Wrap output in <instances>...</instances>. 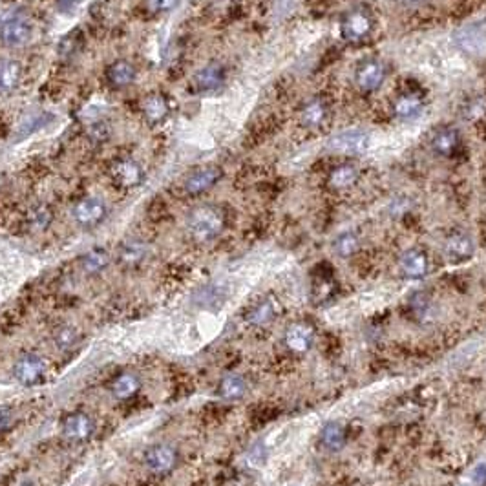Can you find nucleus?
I'll return each instance as SVG.
<instances>
[{"label": "nucleus", "instance_id": "obj_1", "mask_svg": "<svg viewBox=\"0 0 486 486\" xmlns=\"http://www.w3.org/2000/svg\"><path fill=\"white\" fill-rule=\"evenodd\" d=\"M375 29V19L372 10L367 8H353L345 11L344 16L340 19V37L350 44H362L372 37Z\"/></svg>", "mask_w": 486, "mask_h": 486}, {"label": "nucleus", "instance_id": "obj_2", "mask_svg": "<svg viewBox=\"0 0 486 486\" xmlns=\"http://www.w3.org/2000/svg\"><path fill=\"white\" fill-rule=\"evenodd\" d=\"M225 227L223 214L216 207H199L191 214L189 218V230L194 240L212 241L221 234Z\"/></svg>", "mask_w": 486, "mask_h": 486}, {"label": "nucleus", "instance_id": "obj_3", "mask_svg": "<svg viewBox=\"0 0 486 486\" xmlns=\"http://www.w3.org/2000/svg\"><path fill=\"white\" fill-rule=\"evenodd\" d=\"M388 77V68L382 60L377 57H367V59L361 60L355 68V86L359 92L375 93L380 90V86Z\"/></svg>", "mask_w": 486, "mask_h": 486}, {"label": "nucleus", "instance_id": "obj_4", "mask_svg": "<svg viewBox=\"0 0 486 486\" xmlns=\"http://www.w3.org/2000/svg\"><path fill=\"white\" fill-rule=\"evenodd\" d=\"M428 145H430L433 156L441 159H450L454 158L455 154L459 152V148L463 147V136H461L457 126H441L439 130L433 132Z\"/></svg>", "mask_w": 486, "mask_h": 486}, {"label": "nucleus", "instance_id": "obj_5", "mask_svg": "<svg viewBox=\"0 0 486 486\" xmlns=\"http://www.w3.org/2000/svg\"><path fill=\"white\" fill-rule=\"evenodd\" d=\"M369 143H372V137L367 132L361 130V128H350V130L337 134L329 143V148L337 154H344V156H361L369 148Z\"/></svg>", "mask_w": 486, "mask_h": 486}, {"label": "nucleus", "instance_id": "obj_6", "mask_svg": "<svg viewBox=\"0 0 486 486\" xmlns=\"http://www.w3.org/2000/svg\"><path fill=\"white\" fill-rule=\"evenodd\" d=\"M424 108H426V99L417 90H406L399 93L391 103V114L399 121L419 119Z\"/></svg>", "mask_w": 486, "mask_h": 486}, {"label": "nucleus", "instance_id": "obj_7", "mask_svg": "<svg viewBox=\"0 0 486 486\" xmlns=\"http://www.w3.org/2000/svg\"><path fill=\"white\" fill-rule=\"evenodd\" d=\"M329 101L324 95H311L304 101L300 106V123L307 130H317L328 121L329 117Z\"/></svg>", "mask_w": 486, "mask_h": 486}, {"label": "nucleus", "instance_id": "obj_8", "mask_svg": "<svg viewBox=\"0 0 486 486\" xmlns=\"http://www.w3.org/2000/svg\"><path fill=\"white\" fill-rule=\"evenodd\" d=\"M444 256L452 263H463L476 254V241L465 230H457L444 240Z\"/></svg>", "mask_w": 486, "mask_h": 486}, {"label": "nucleus", "instance_id": "obj_9", "mask_svg": "<svg viewBox=\"0 0 486 486\" xmlns=\"http://www.w3.org/2000/svg\"><path fill=\"white\" fill-rule=\"evenodd\" d=\"M32 37V24L22 15L8 16L0 24V40L5 46H22Z\"/></svg>", "mask_w": 486, "mask_h": 486}, {"label": "nucleus", "instance_id": "obj_10", "mask_svg": "<svg viewBox=\"0 0 486 486\" xmlns=\"http://www.w3.org/2000/svg\"><path fill=\"white\" fill-rule=\"evenodd\" d=\"M400 274L408 280H421L430 273V258L422 249H408L399 258Z\"/></svg>", "mask_w": 486, "mask_h": 486}, {"label": "nucleus", "instance_id": "obj_11", "mask_svg": "<svg viewBox=\"0 0 486 486\" xmlns=\"http://www.w3.org/2000/svg\"><path fill=\"white\" fill-rule=\"evenodd\" d=\"M223 175V170L216 167V165H207V167H202V169L194 170L185 181V192L186 194H192V196H197V194H203V192L210 191Z\"/></svg>", "mask_w": 486, "mask_h": 486}, {"label": "nucleus", "instance_id": "obj_12", "mask_svg": "<svg viewBox=\"0 0 486 486\" xmlns=\"http://www.w3.org/2000/svg\"><path fill=\"white\" fill-rule=\"evenodd\" d=\"M13 375L24 386H35L46 375V362L37 355L22 356L13 367Z\"/></svg>", "mask_w": 486, "mask_h": 486}, {"label": "nucleus", "instance_id": "obj_13", "mask_svg": "<svg viewBox=\"0 0 486 486\" xmlns=\"http://www.w3.org/2000/svg\"><path fill=\"white\" fill-rule=\"evenodd\" d=\"M145 463L156 474L170 472L178 463V452L170 444H154L145 454Z\"/></svg>", "mask_w": 486, "mask_h": 486}, {"label": "nucleus", "instance_id": "obj_14", "mask_svg": "<svg viewBox=\"0 0 486 486\" xmlns=\"http://www.w3.org/2000/svg\"><path fill=\"white\" fill-rule=\"evenodd\" d=\"M361 180V169L355 163H339L329 170L328 174V186L331 191H350Z\"/></svg>", "mask_w": 486, "mask_h": 486}, {"label": "nucleus", "instance_id": "obj_15", "mask_svg": "<svg viewBox=\"0 0 486 486\" xmlns=\"http://www.w3.org/2000/svg\"><path fill=\"white\" fill-rule=\"evenodd\" d=\"M284 340L293 353H307L315 344V331L307 324H293L285 331Z\"/></svg>", "mask_w": 486, "mask_h": 486}, {"label": "nucleus", "instance_id": "obj_16", "mask_svg": "<svg viewBox=\"0 0 486 486\" xmlns=\"http://www.w3.org/2000/svg\"><path fill=\"white\" fill-rule=\"evenodd\" d=\"M225 77H227V73H225L223 66L218 64V62H210V64L197 71L196 77H194V86H196L197 92H216L225 84Z\"/></svg>", "mask_w": 486, "mask_h": 486}, {"label": "nucleus", "instance_id": "obj_17", "mask_svg": "<svg viewBox=\"0 0 486 486\" xmlns=\"http://www.w3.org/2000/svg\"><path fill=\"white\" fill-rule=\"evenodd\" d=\"M62 432H64L66 439L82 443V441H88L92 437V433L95 432V424L86 413H73V415L66 417Z\"/></svg>", "mask_w": 486, "mask_h": 486}, {"label": "nucleus", "instance_id": "obj_18", "mask_svg": "<svg viewBox=\"0 0 486 486\" xmlns=\"http://www.w3.org/2000/svg\"><path fill=\"white\" fill-rule=\"evenodd\" d=\"M106 214V207L104 203L99 199V197H86L75 205V210H73V216L81 225L84 227H92V225H97L101 219L104 218Z\"/></svg>", "mask_w": 486, "mask_h": 486}, {"label": "nucleus", "instance_id": "obj_19", "mask_svg": "<svg viewBox=\"0 0 486 486\" xmlns=\"http://www.w3.org/2000/svg\"><path fill=\"white\" fill-rule=\"evenodd\" d=\"M112 175H114V180L117 181L121 186L132 189V186H136L141 183L143 170L136 161H132V159H123V161H117V163L114 165Z\"/></svg>", "mask_w": 486, "mask_h": 486}, {"label": "nucleus", "instance_id": "obj_20", "mask_svg": "<svg viewBox=\"0 0 486 486\" xmlns=\"http://www.w3.org/2000/svg\"><path fill=\"white\" fill-rule=\"evenodd\" d=\"M322 446L328 452H340L345 446V428L342 422L329 421L326 422V426L322 428V435H320Z\"/></svg>", "mask_w": 486, "mask_h": 486}, {"label": "nucleus", "instance_id": "obj_21", "mask_svg": "<svg viewBox=\"0 0 486 486\" xmlns=\"http://www.w3.org/2000/svg\"><path fill=\"white\" fill-rule=\"evenodd\" d=\"M141 388V380L136 373H121L119 377L112 382V393L115 399L126 400L134 397Z\"/></svg>", "mask_w": 486, "mask_h": 486}, {"label": "nucleus", "instance_id": "obj_22", "mask_svg": "<svg viewBox=\"0 0 486 486\" xmlns=\"http://www.w3.org/2000/svg\"><path fill=\"white\" fill-rule=\"evenodd\" d=\"M333 252L339 258L355 256L361 249V236L355 230H344L333 240Z\"/></svg>", "mask_w": 486, "mask_h": 486}, {"label": "nucleus", "instance_id": "obj_23", "mask_svg": "<svg viewBox=\"0 0 486 486\" xmlns=\"http://www.w3.org/2000/svg\"><path fill=\"white\" fill-rule=\"evenodd\" d=\"M247 393V382L241 375H227L221 378L218 388V395L225 400H238Z\"/></svg>", "mask_w": 486, "mask_h": 486}, {"label": "nucleus", "instance_id": "obj_24", "mask_svg": "<svg viewBox=\"0 0 486 486\" xmlns=\"http://www.w3.org/2000/svg\"><path fill=\"white\" fill-rule=\"evenodd\" d=\"M461 117L468 123H477V121L486 119V95L485 93H477L472 95L470 99H466L465 103L461 104L459 108Z\"/></svg>", "mask_w": 486, "mask_h": 486}, {"label": "nucleus", "instance_id": "obj_25", "mask_svg": "<svg viewBox=\"0 0 486 486\" xmlns=\"http://www.w3.org/2000/svg\"><path fill=\"white\" fill-rule=\"evenodd\" d=\"M106 75H108L110 84L119 88L128 86L130 82L136 81V68L130 62H126V60H117V62L110 66Z\"/></svg>", "mask_w": 486, "mask_h": 486}, {"label": "nucleus", "instance_id": "obj_26", "mask_svg": "<svg viewBox=\"0 0 486 486\" xmlns=\"http://www.w3.org/2000/svg\"><path fill=\"white\" fill-rule=\"evenodd\" d=\"M21 75L22 70L19 62H15V60H2L0 62V92H13L19 86V82H21Z\"/></svg>", "mask_w": 486, "mask_h": 486}, {"label": "nucleus", "instance_id": "obj_27", "mask_svg": "<svg viewBox=\"0 0 486 486\" xmlns=\"http://www.w3.org/2000/svg\"><path fill=\"white\" fill-rule=\"evenodd\" d=\"M143 114L147 115V119L152 123H159L165 119V115L169 114V103L163 95L159 93H150L148 97L143 99Z\"/></svg>", "mask_w": 486, "mask_h": 486}, {"label": "nucleus", "instance_id": "obj_28", "mask_svg": "<svg viewBox=\"0 0 486 486\" xmlns=\"http://www.w3.org/2000/svg\"><path fill=\"white\" fill-rule=\"evenodd\" d=\"M148 254V247L143 241H128L123 245L119 252L121 262L125 265H137L141 263Z\"/></svg>", "mask_w": 486, "mask_h": 486}, {"label": "nucleus", "instance_id": "obj_29", "mask_svg": "<svg viewBox=\"0 0 486 486\" xmlns=\"http://www.w3.org/2000/svg\"><path fill=\"white\" fill-rule=\"evenodd\" d=\"M110 263V256L108 252L103 251V249H93L82 258V269L90 274H97L101 271L106 269V265Z\"/></svg>", "mask_w": 486, "mask_h": 486}, {"label": "nucleus", "instance_id": "obj_30", "mask_svg": "<svg viewBox=\"0 0 486 486\" xmlns=\"http://www.w3.org/2000/svg\"><path fill=\"white\" fill-rule=\"evenodd\" d=\"M274 318V307L271 302H262V304H258L254 309L251 311V315H249V322L254 324V326H265V324L273 322Z\"/></svg>", "mask_w": 486, "mask_h": 486}, {"label": "nucleus", "instance_id": "obj_31", "mask_svg": "<svg viewBox=\"0 0 486 486\" xmlns=\"http://www.w3.org/2000/svg\"><path fill=\"white\" fill-rule=\"evenodd\" d=\"M77 339H79V335L71 326H62L55 333V344L59 345L60 350H70L71 345L77 344Z\"/></svg>", "mask_w": 486, "mask_h": 486}, {"label": "nucleus", "instance_id": "obj_32", "mask_svg": "<svg viewBox=\"0 0 486 486\" xmlns=\"http://www.w3.org/2000/svg\"><path fill=\"white\" fill-rule=\"evenodd\" d=\"M483 40H485V37L477 32L476 27H466L459 35V46H468V51H472V49L476 48L477 44H481Z\"/></svg>", "mask_w": 486, "mask_h": 486}, {"label": "nucleus", "instance_id": "obj_33", "mask_svg": "<svg viewBox=\"0 0 486 486\" xmlns=\"http://www.w3.org/2000/svg\"><path fill=\"white\" fill-rule=\"evenodd\" d=\"M465 486H486V463H479L472 468Z\"/></svg>", "mask_w": 486, "mask_h": 486}, {"label": "nucleus", "instance_id": "obj_34", "mask_svg": "<svg viewBox=\"0 0 486 486\" xmlns=\"http://www.w3.org/2000/svg\"><path fill=\"white\" fill-rule=\"evenodd\" d=\"M51 221V212H49L46 207H38L33 210L32 214V223L37 227V229H46Z\"/></svg>", "mask_w": 486, "mask_h": 486}, {"label": "nucleus", "instance_id": "obj_35", "mask_svg": "<svg viewBox=\"0 0 486 486\" xmlns=\"http://www.w3.org/2000/svg\"><path fill=\"white\" fill-rule=\"evenodd\" d=\"M411 208V202L408 199V197H397L395 202H391V205H389V212H391V216L393 218H399V216H402V214H406L408 210Z\"/></svg>", "mask_w": 486, "mask_h": 486}, {"label": "nucleus", "instance_id": "obj_36", "mask_svg": "<svg viewBox=\"0 0 486 486\" xmlns=\"http://www.w3.org/2000/svg\"><path fill=\"white\" fill-rule=\"evenodd\" d=\"M178 0H147V8L154 13H163V11H170L175 5Z\"/></svg>", "mask_w": 486, "mask_h": 486}, {"label": "nucleus", "instance_id": "obj_37", "mask_svg": "<svg viewBox=\"0 0 486 486\" xmlns=\"http://www.w3.org/2000/svg\"><path fill=\"white\" fill-rule=\"evenodd\" d=\"M404 2H408V4H417V2H421V0H404Z\"/></svg>", "mask_w": 486, "mask_h": 486}, {"label": "nucleus", "instance_id": "obj_38", "mask_svg": "<svg viewBox=\"0 0 486 486\" xmlns=\"http://www.w3.org/2000/svg\"><path fill=\"white\" fill-rule=\"evenodd\" d=\"M463 486H465V485H463Z\"/></svg>", "mask_w": 486, "mask_h": 486}]
</instances>
